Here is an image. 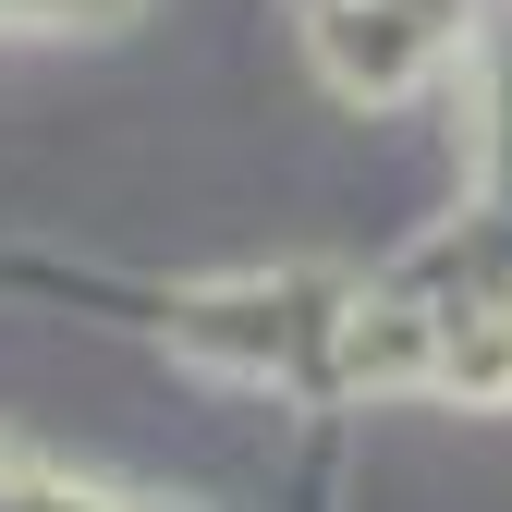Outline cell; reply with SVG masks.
I'll return each instance as SVG.
<instances>
[{
	"instance_id": "6da1fadb",
	"label": "cell",
	"mask_w": 512,
	"mask_h": 512,
	"mask_svg": "<svg viewBox=\"0 0 512 512\" xmlns=\"http://www.w3.org/2000/svg\"><path fill=\"white\" fill-rule=\"evenodd\" d=\"M305 37H317V61H330L342 98H403L427 61L452 49L415 0H305Z\"/></svg>"
}]
</instances>
